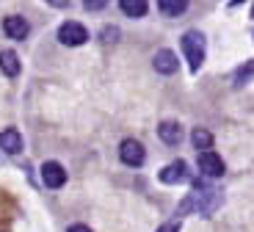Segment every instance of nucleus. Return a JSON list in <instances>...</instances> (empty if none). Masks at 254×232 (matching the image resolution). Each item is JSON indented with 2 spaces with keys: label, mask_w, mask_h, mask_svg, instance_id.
<instances>
[{
  "label": "nucleus",
  "mask_w": 254,
  "mask_h": 232,
  "mask_svg": "<svg viewBox=\"0 0 254 232\" xmlns=\"http://www.w3.org/2000/svg\"><path fill=\"white\" fill-rule=\"evenodd\" d=\"M221 199H224L221 188H213V185H207V182H202V180H193V191H190V196L180 202V216H188L193 207H196L202 216H210L213 210H218Z\"/></svg>",
  "instance_id": "nucleus-1"
},
{
  "label": "nucleus",
  "mask_w": 254,
  "mask_h": 232,
  "mask_svg": "<svg viewBox=\"0 0 254 232\" xmlns=\"http://www.w3.org/2000/svg\"><path fill=\"white\" fill-rule=\"evenodd\" d=\"M204 36L199 31H188L183 36V53H185V58H188V64H190V69H199L202 67V61H204Z\"/></svg>",
  "instance_id": "nucleus-2"
},
{
  "label": "nucleus",
  "mask_w": 254,
  "mask_h": 232,
  "mask_svg": "<svg viewBox=\"0 0 254 232\" xmlns=\"http://www.w3.org/2000/svg\"><path fill=\"white\" fill-rule=\"evenodd\" d=\"M58 42H61L64 47H80V44L89 42V31H86V25L69 19V22H64V25L58 28Z\"/></svg>",
  "instance_id": "nucleus-3"
},
{
  "label": "nucleus",
  "mask_w": 254,
  "mask_h": 232,
  "mask_svg": "<svg viewBox=\"0 0 254 232\" xmlns=\"http://www.w3.org/2000/svg\"><path fill=\"white\" fill-rule=\"evenodd\" d=\"M119 157H122V163H127V166H141L146 157L144 144L135 141V138H125L119 144Z\"/></svg>",
  "instance_id": "nucleus-4"
},
{
  "label": "nucleus",
  "mask_w": 254,
  "mask_h": 232,
  "mask_svg": "<svg viewBox=\"0 0 254 232\" xmlns=\"http://www.w3.org/2000/svg\"><path fill=\"white\" fill-rule=\"evenodd\" d=\"M196 166H199V171H202L204 177H221L224 174V160H221V155H216V152H199L196 155Z\"/></svg>",
  "instance_id": "nucleus-5"
},
{
  "label": "nucleus",
  "mask_w": 254,
  "mask_h": 232,
  "mask_svg": "<svg viewBox=\"0 0 254 232\" xmlns=\"http://www.w3.org/2000/svg\"><path fill=\"white\" fill-rule=\"evenodd\" d=\"M3 31H6V36L22 42V39L31 33V25H28V19L22 17V14H8V17L3 19Z\"/></svg>",
  "instance_id": "nucleus-6"
},
{
  "label": "nucleus",
  "mask_w": 254,
  "mask_h": 232,
  "mask_svg": "<svg viewBox=\"0 0 254 232\" xmlns=\"http://www.w3.org/2000/svg\"><path fill=\"white\" fill-rule=\"evenodd\" d=\"M42 182H45L47 188H61L64 182H66V171H64V166L56 163V160H47V163L42 166Z\"/></svg>",
  "instance_id": "nucleus-7"
},
{
  "label": "nucleus",
  "mask_w": 254,
  "mask_h": 232,
  "mask_svg": "<svg viewBox=\"0 0 254 232\" xmlns=\"http://www.w3.org/2000/svg\"><path fill=\"white\" fill-rule=\"evenodd\" d=\"M185 177H188V163H185V160H174V163L160 169L158 180L166 182V185H174V182H183Z\"/></svg>",
  "instance_id": "nucleus-8"
},
{
  "label": "nucleus",
  "mask_w": 254,
  "mask_h": 232,
  "mask_svg": "<svg viewBox=\"0 0 254 232\" xmlns=\"http://www.w3.org/2000/svg\"><path fill=\"white\" fill-rule=\"evenodd\" d=\"M152 67H155V72H160V75H174V72L180 69V61H177V56H174L172 50H158L155 58H152Z\"/></svg>",
  "instance_id": "nucleus-9"
},
{
  "label": "nucleus",
  "mask_w": 254,
  "mask_h": 232,
  "mask_svg": "<svg viewBox=\"0 0 254 232\" xmlns=\"http://www.w3.org/2000/svg\"><path fill=\"white\" fill-rule=\"evenodd\" d=\"M158 136H160V141L163 144H180L183 141V125L180 122H174V119H163L158 125Z\"/></svg>",
  "instance_id": "nucleus-10"
},
{
  "label": "nucleus",
  "mask_w": 254,
  "mask_h": 232,
  "mask_svg": "<svg viewBox=\"0 0 254 232\" xmlns=\"http://www.w3.org/2000/svg\"><path fill=\"white\" fill-rule=\"evenodd\" d=\"M0 152L19 155V152H22V136H19L17 130H3L0 133Z\"/></svg>",
  "instance_id": "nucleus-11"
},
{
  "label": "nucleus",
  "mask_w": 254,
  "mask_h": 232,
  "mask_svg": "<svg viewBox=\"0 0 254 232\" xmlns=\"http://www.w3.org/2000/svg\"><path fill=\"white\" fill-rule=\"evenodd\" d=\"M19 58H17V53L14 50H3L0 53V72L3 75H8V77H17L19 75Z\"/></svg>",
  "instance_id": "nucleus-12"
},
{
  "label": "nucleus",
  "mask_w": 254,
  "mask_h": 232,
  "mask_svg": "<svg viewBox=\"0 0 254 232\" xmlns=\"http://www.w3.org/2000/svg\"><path fill=\"white\" fill-rule=\"evenodd\" d=\"M158 8H160V14H166V17H180V14L188 11V3H185V0H160Z\"/></svg>",
  "instance_id": "nucleus-13"
},
{
  "label": "nucleus",
  "mask_w": 254,
  "mask_h": 232,
  "mask_svg": "<svg viewBox=\"0 0 254 232\" xmlns=\"http://www.w3.org/2000/svg\"><path fill=\"white\" fill-rule=\"evenodd\" d=\"M190 141H193V147L199 152H207V147H213V133L204 130V127H196V130L190 133Z\"/></svg>",
  "instance_id": "nucleus-14"
},
{
  "label": "nucleus",
  "mask_w": 254,
  "mask_h": 232,
  "mask_svg": "<svg viewBox=\"0 0 254 232\" xmlns=\"http://www.w3.org/2000/svg\"><path fill=\"white\" fill-rule=\"evenodd\" d=\"M119 8H122V14H127V17H144L149 6H146L144 0H122Z\"/></svg>",
  "instance_id": "nucleus-15"
},
{
  "label": "nucleus",
  "mask_w": 254,
  "mask_h": 232,
  "mask_svg": "<svg viewBox=\"0 0 254 232\" xmlns=\"http://www.w3.org/2000/svg\"><path fill=\"white\" fill-rule=\"evenodd\" d=\"M249 75H254V61H252V64H246V67H241V69L235 72V86H243Z\"/></svg>",
  "instance_id": "nucleus-16"
},
{
  "label": "nucleus",
  "mask_w": 254,
  "mask_h": 232,
  "mask_svg": "<svg viewBox=\"0 0 254 232\" xmlns=\"http://www.w3.org/2000/svg\"><path fill=\"white\" fill-rule=\"evenodd\" d=\"M116 39H119L116 28H102V42H116Z\"/></svg>",
  "instance_id": "nucleus-17"
},
{
  "label": "nucleus",
  "mask_w": 254,
  "mask_h": 232,
  "mask_svg": "<svg viewBox=\"0 0 254 232\" xmlns=\"http://www.w3.org/2000/svg\"><path fill=\"white\" fill-rule=\"evenodd\" d=\"M83 6L89 8V11H100V8H105V0H86Z\"/></svg>",
  "instance_id": "nucleus-18"
},
{
  "label": "nucleus",
  "mask_w": 254,
  "mask_h": 232,
  "mask_svg": "<svg viewBox=\"0 0 254 232\" xmlns=\"http://www.w3.org/2000/svg\"><path fill=\"white\" fill-rule=\"evenodd\" d=\"M158 232H180V224H177V221H169V224H163Z\"/></svg>",
  "instance_id": "nucleus-19"
},
{
  "label": "nucleus",
  "mask_w": 254,
  "mask_h": 232,
  "mask_svg": "<svg viewBox=\"0 0 254 232\" xmlns=\"http://www.w3.org/2000/svg\"><path fill=\"white\" fill-rule=\"evenodd\" d=\"M66 232H91V230H89V227H86V224H72V227H69V230H66Z\"/></svg>",
  "instance_id": "nucleus-20"
}]
</instances>
